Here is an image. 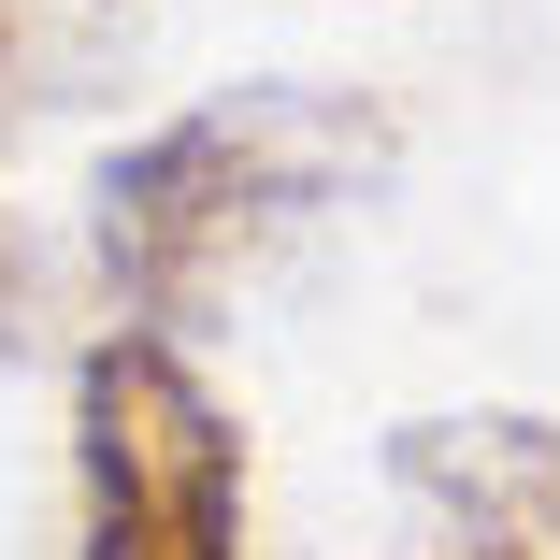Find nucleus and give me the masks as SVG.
<instances>
[{
    "mask_svg": "<svg viewBox=\"0 0 560 560\" xmlns=\"http://www.w3.org/2000/svg\"><path fill=\"white\" fill-rule=\"evenodd\" d=\"M44 101H58L44 30H30V0H0V130H15V116H44Z\"/></svg>",
    "mask_w": 560,
    "mask_h": 560,
    "instance_id": "nucleus-4",
    "label": "nucleus"
},
{
    "mask_svg": "<svg viewBox=\"0 0 560 560\" xmlns=\"http://www.w3.org/2000/svg\"><path fill=\"white\" fill-rule=\"evenodd\" d=\"M72 546L86 560H245V431L173 330L72 360Z\"/></svg>",
    "mask_w": 560,
    "mask_h": 560,
    "instance_id": "nucleus-2",
    "label": "nucleus"
},
{
    "mask_svg": "<svg viewBox=\"0 0 560 560\" xmlns=\"http://www.w3.org/2000/svg\"><path fill=\"white\" fill-rule=\"evenodd\" d=\"M388 173V116L346 86H231V101H187L144 144L101 159L86 187V259L116 288L130 330L201 316L215 288H245L302 215L360 201Z\"/></svg>",
    "mask_w": 560,
    "mask_h": 560,
    "instance_id": "nucleus-1",
    "label": "nucleus"
},
{
    "mask_svg": "<svg viewBox=\"0 0 560 560\" xmlns=\"http://www.w3.org/2000/svg\"><path fill=\"white\" fill-rule=\"evenodd\" d=\"M30 316H44V259H30L15 215H0V346H30Z\"/></svg>",
    "mask_w": 560,
    "mask_h": 560,
    "instance_id": "nucleus-5",
    "label": "nucleus"
},
{
    "mask_svg": "<svg viewBox=\"0 0 560 560\" xmlns=\"http://www.w3.org/2000/svg\"><path fill=\"white\" fill-rule=\"evenodd\" d=\"M402 560H560V417H402Z\"/></svg>",
    "mask_w": 560,
    "mask_h": 560,
    "instance_id": "nucleus-3",
    "label": "nucleus"
}]
</instances>
